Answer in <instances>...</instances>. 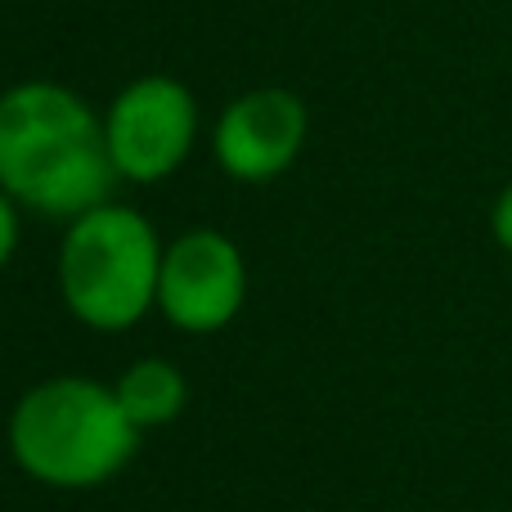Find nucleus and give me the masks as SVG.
<instances>
[{"label":"nucleus","mask_w":512,"mask_h":512,"mask_svg":"<svg viewBox=\"0 0 512 512\" xmlns=\"http://www.w3.org/2000/svg\"><path fill=\"white\" fill-rule=\"evenodd\" d=\"M122 176L108 131L77 95L59 86H18L0 99V189L45 216H86L104 207Z\"/></svg>","instance_id":"nucleus-1"},{"label":"nucleus","mask_w":512,"mask_h":512,"mask_svg":"<svg viewBox=\"0 0 512 512\" xmlns=\"http://www.w3.org/2000/svg\"><path fill=\"white\" fill-rule=\"evenodd\" d=\"M194 99L171 77H144L108 113V153L131 180H162L185 162L194 144Z\"/></svg>","instance_id":"nucleus-4"},{"label":"nucleus","mask_w":512,"mask_h":512,"mask_svg":"<svg viewBox=\"0 0 512 512\" xmlns=\"http://www.w3.org/2000/svg\"><path fill=\"white\" fill-rule=\"evenodd\" d=\"M306 140V108L288 90H252L225 108L216 126V158L239 180H270L297 158Z\"/></svg>","instance_id":"nucleus-6"},{"label":"nucleus","mask_w":512,"mask_h":512,"mask_svg":"<svg viewBox=\"0 0 512 512\" xmlns=\"http://www.w3.org/2000/svg\"><path fill=\"white\" fill-rule=\"evenodd\" d=\"M59 274L72 315L86 319L90 328L117 333L135 324L149 301H158L162 252L140 212L95 207L72 221Z\"/></svg>","instance_id":"nucleus-3"},{"label":"nucleus","mask_w":512,"mask_h":512,"mask_svg":"<svg viewBox=\"0 0 512 512\" xmlns=\"http://www.w3.org/2000/svg\"><path fill=\"white\" fill-rule=\"evenodd\" d=\"M14 454L45 486H99L135 454V423L117 391L59 378L27 391L9 423Z\"/></svg>","instance_id":"nucleus-2"},{"label":"nucleus","mask_w":512,"mask_h":512,"mask_svg":"<svg viewBox=\"0 0 512 512\" xmlns=\"http://www.w3.org/2000/svg\"><path fill=\"white\" fill-rule=\"evenodd\" d=\"M495 239L512 252V185L499 194V203H495Z\"/></svg>","instance_id":"nucleus-8"},{"label":"nucleus","mask_w":512,"mask_h":512,"mask_svg":"<svg viewBox=\"0 0 512 512\" xmlns=\"http://www.w3.org/2000/svg\"><path fill=\"white\" fill-rule=\"evenodd\" d=\"M117 400H122L126 418H131L135 427L167 423V418H176L180 405H185V378L162 360H144L117 382Z\"/></svg>","instance_id":"nucleus-7"},{"label":"nucleus","mask_w":512,"mask_h":512,"mask_svg":"<svg viewBox=\"0 0 512 512\" xmlns=\"http://www.w3.org/2000/svg\"><path fill=\"white\" fill-rule=\"evenodd\" d=\"M14 239H18V225H14V212H9L5 194H0V265L9 261V252H14Z\"/></svg>","instance_id":"nucleus-9"},{"label":"nucleus","mask_w":512,"mask_h":512,"mask_svg":"<svg viewBox=\"0 0 512 512\" xmlns=\"http://www.w3.org/2000/svg\"><path fill=\"white\" fill-rule=\"evenodd\" d=\"M158 306L189 333L225 328L243 306V256L221 234H185L158 274Z\"/></svg>","instance_id":"nucleus-5"}]
</instances>
